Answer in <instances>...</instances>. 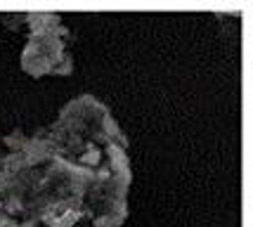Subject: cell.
Returning <instances> with one entry per match:
<instances>
[{
  "label": "cell",
  "instance_id": "6da1fadb",
  "mask_svg": "<svg viewBox=\"0 0 253 227\" xmlns=\"http://www.w3.org/2000/svg\"><path fill=\"white\" fill-rule=\"evenodd\" d=\"M29 41L22 54V69L33 78L69 76L74 71V57L66 52L69 29L59 14H26Z\"/></svg>",
  "mask_w": 253,
  "mask_h": 227
},
{
  "label": "cell",
  "instance_id": "7a4b0ae2",
  "mask_svg": "<svg viewBox=\"0 0 253 227\" xmlns=\"http://www.w3.org/2000/svg\"><path fill=\"white\" fill-rule=\"evenodd\" d=\"M5 168H7V156H2V159H0V175L5 173Z\"/></svg>",
  "mask_w": 253,
  "mask_h": 227
}]
</instances>
